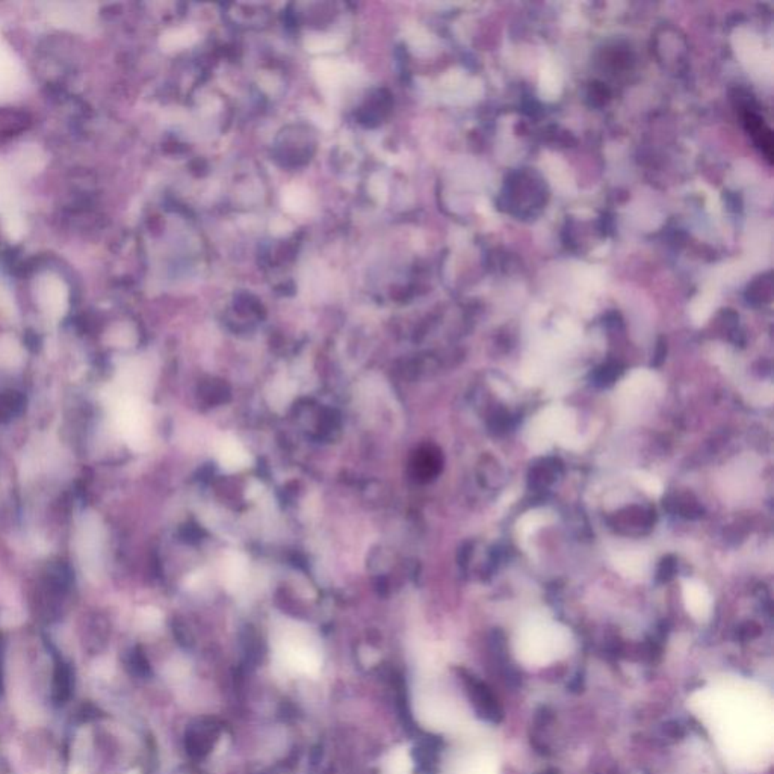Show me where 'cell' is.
Masks as SVG:
<instances>
[{"instance_id": "obj_1", "label": "cell", "mask_w": 774, "mask_h": 774, "mask_svg": "<svg viewBox=\"0 0 774 774\" xmlns=\"http://www.w3.org/2000/svg\"><path fill=\"white\" fill-rule=\"evenodd\" d=\"M685 599L688 609L695 617H705L709 611V596L700 584L688 582L685 586Z\"/></svg>"}, {"instance_id": "obj_2", "label": "cell", "mask_w": 774, "mask_h": 774, "mask_svg": "<svg viewBox=\"0 0 774 774\" xmlns=\"http://www.w3.org/2000/svg\"><path fill=\"white\" fill-rule=\"evenodd\" d=\"M283 204L292 213L306 212L311 208V194L301 186H289L283 192Z\"/></svg>"}, {"instance_id": "obj_3", "label": "cell", "mask_w": 774, "mask_h": 774, "mask_svg": "<svg viewBox=\"0 0 774 774\" xmlns=\"http://www.w3.org/2000/svg\"><path fill=\"white\" fill-rule=\"evenodd\" d=\"M217 736L213 726H200L194 730V735L189 739V749L194 756H203L211 750L213 739Z\"/></svg>"}, {"instance_id": "obj_4", "label": "cell", "mask_w": 774, "mask_h": 774, "mask_svg": "<svg viewBox=\"0 0 774 774\" xmlns=\"http://www.w3.org/2000/svg\"><path fill=\"white\" fill-rule=\"evenodd\" d=\"M342 46V41L334 35H312L307 38V50L320 53V51L338 50Z\"/></svg>"}, {"instance_id": "obj_5", "label": "cell", "mask_w": 774, "mask_h": 774, "mask_svg": "<svg viewBox=\"0 0 774 774\" xmlns=\"http://www.w3.org/2000/svg\"><path fill=\"white\" fill-rule=\"evenodd\" d=\"M616 566L618 570L626 575H639L643 570V560L639 555L625 554L617 558Z\"/></svg>"}, {"instance_id": "obj_6", "label": "cell", "mask_w": 774, "mask_h": 774, "mask_svg": "<svg viewBox=\"0 0 774 774\" xmlns=\"http://www.w3.org/2000/svg\"><path fill=\"white\" fill-rule=\"evenodd\" d=\"M640 483L644 488L649 490V492H652V493L659 492V490H661V484L653 477H643V478L640 477Z\"/></svg>"}, {"instance_id": "obj_7", "label": "cell", "mask_w": 774, "mask_h": 774, "mask_svg": "<svg viewBox=\"0 0 774 774\" xmlns=\"http://www.w3.org/2000/svg\"><path fill=\"white\" fill-rule=\"evenodd\" d=\"M72 774H87V771H85L82 767H74L72 770Z\"/></svg>"}, {"instance_id": "obj_8", "label": "cell", "mask_w": 774, "mask_h": 774, "mask_svg": "<svg viewBox=\"0 0 774 774\" xmlns=\"http://www.w3.org/2000/svg\"><path fill=\"white\" fill-rule=\"evenodd\" d=\"M129 774H135V773H129Z\"/></svg>"}]
</instances>
